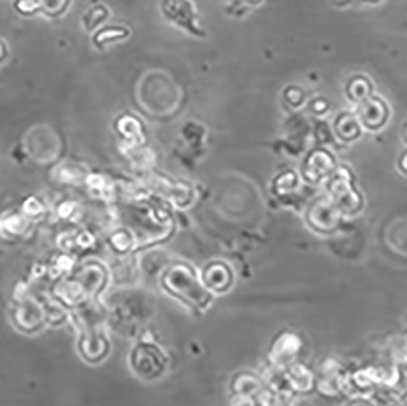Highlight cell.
Listing matches in <instances>:
<instances>
[{
    "label": "cell",
    "mask_w": 407,
    "mask_h": 406,
    "mask_svg": "<svg viewBox=\"0 0 407 406\" xmlns=\"http://www.w3.org/2000/svg\"><path fill=\"white\" fill-rule=\"evenodd\" d=\"M165 285L174 295L191 303V305L204 306L209 300V295L200 287L191 270L186 266H176L170 270L166 275Z\"/></svg>",
    "instance_id": "6da1fadb"
},
{
    "label": "cell",
    "mask_w": 407,
    "mask_h": 406,
    "mask_svg": "<svg viewBox=\"0 0 407 406\" xmlns=\"http://www.w3.org/2000/svg\"><path fill=\"white\" fill-rule=\"evenodd\" d=\"M132 364L143 379H154L163 372L165 360L154 346H141L134 351Z\"/></svg>",
    "instance_id": "7a4b0ae2"
},
{
    "label": "cell",
    "mask_w": 407,
    "mask_h": 406,
    "mask_svg": "<svg viewBox=\"0 0 407 406\" xmlns=\"http://www.w3.org/2000/svg\"><path fill=\"white\" fill-rule=\"evenodd\" d=\"M360 122L368 130H379L385 125L389 117V108L383 99L372 97L361 103Z\"/></svg>",
    "instance_id": "3957f363"
},
{
    "label": "cell",
    "mask_w": 407,
    "mask_h": 406,
    "mask_svg": "<svg viewBox=\"0 0 407 406\" xmlns=\"http://www.w3.org/2000/svg\"><path fill=\"white\" fill-rule=\"evenodd\" d=\"M334 168V160L332 155L326 150H315L309 155L304 166V173L306 178L311 182L319 181V178L326 176Z\"/></svg>",
    "instance_id": "277c9868"
},
{
    "label": "cell",
    "mask_w": 407,
    "mask_h": 406,
    "mask_svg": "<svg viewBox=\"0 0 407 406\" xmlns=\"http://www.w3.org/2000/svg\"><path fill=\"white\" fill-rule=\"evenodd\" d=\"M338 137L343 140H355L361 135L360 120H357L350 112H343L334 123Z\"/></svg>",
    "instance_id": "5b68a950"
},
{
    "label": "cell",
    "mask_w": 407,
    "mask_h": 406,
    "mask_svg": "<svg viewBox=\"0 0 407 406\" xmlns=\"http://www.w3.org/2000/svg\"><path fill=\"white\" fill-rule=\"evenodd\" d=\"M347 98L355 102L362 103L368 99L372 94V83L364 76L352 77L347 84Z\"/></svg>",
    "instance_id": "8992f818"
},
{
    "label": "cell",
    "mask_w": 407,
    "mask_h": 406,
    "mask_svg": "<svg viewBox=\"0 0 407 406\" xmlns=\"http://www.w3.org/2000/svg\"><path fill=\"white\" fill-rule=\"evenodd\" d=\"M400 168L403 170V172L407 173V151L403 153L401 159H400Z\"/></svg>",
    "instance_id": "52a82bcc"
},
{
    "label": "cell",
    "mask_w": 407,
    "mask_h": 406,
    "mask_svg": "<svg viewBox=\"0 0 407 406\" xmlns=\"http://www.w3.org/2000/svg\"><path fill=\"white\" fill-rule=\"evenodd\" d=\"M403 142L407 144V122L405 123V126H403Z\"/></svg>",
    "instance_id": "ba28073f"
}]
</instances>
